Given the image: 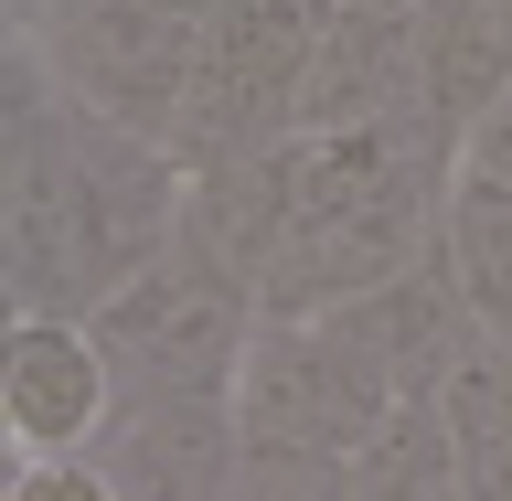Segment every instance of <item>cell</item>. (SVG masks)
Segmentation results:
<instances>
[{
  "mask_svg": "<svg viewBox=\"0 0 512 501\" xmlns=\"http://www.w3.org/2000/svg\"><path fill=\"white\" fill-rule=\"evenodd\" d=\"M192 214V171L160 139L96 118L11 43L0 64V288L11 320H96L150 278Z\"/></svg>",
  "mask_w": 512,
  "mask_h": 501,
  "instance_id": "1",
  "label": "cell"
},
{
  "mask_svg": "<svg viewBox=\"0 0 512 501\" xmlns=\"http://www.w3.org/2000/svg\"><path fill=\"white\" fill-rule=\"evenodd\" d=\"M256 331H267L256 288L192 235V214H182V235H171V256L150 278H128L96 310V342L118 363V395H235Z\"/></svg>",
  "mask_w": 512,
  "mask_h": 501,
  "instance_id": "4",
  "label": "cell"
},
{
  "mask_svg": "<svg viewBox=\"0 0 512 501\" xmlns=\"http://www.w3.org/2000/svg\"><path fill=\"white\" fill-rule=\"evenodd\" d=\"M96 459H107L118 501H235L246 416H235V395H128Z\"/></svg>",
  "mask_w": 512,
  "mask_h": 501,
  "instance_id": "8",
  "label": "cell"
},
{
  "mask_svg": "<svg viewBox=\"0 0 512 501\" xmlns=\"http://www.w3.org/2000/svg\"><path fill=\"white\" fill-rule=\"evenodd\" d=\"M118 363L96 320H11L0 331V438L11 459H96L118 427Z\"/></svg>",
  "mask_w": 512,
  "mask_h": 501,
  "instance_id": "6",
  "label": "cell"
},
{
  "mask_svg": "<svg viewBox=\"0 0 512 501\" xmlns=\"http://www.w3.org/2000/svg\"><path fill=\"white\" fill-rule=\"evenodd\" d=\"M459 182H491V192H512V86L491 96V118L470 128V150H459Z\"/></svg>",
  "mask_w": 512,
  "mask_h": 501,
  "instance_id": "13",
  "label": "cell"
},
{
  "mask_svg": "<svg viewBox=\"0 0 512 501\" xmlns=\"http://www.w3.org/2000/svg\"><path fill=\"white\" fill-rule=\"evenodd\" d=\"M438 256H448L459 310L480 320V342L512 352V192L459 182V192H448V235H438Z\"/></svg>",
  "mask_w": 512,
  "mask_h": 501,
  "instance_id": "9",
  "label": "cell"
},
{
  "mask_svg": "<svg viewBox=\"0 0 512 501\" xmlns=\"http://www.w3.org/2000/svg\"><path fill=\"white\" fill-rule=\"evenodd\" d=\"M438 406H448V448H459V501H512V352L480 342Z\"/></svg>",
  "mask_w": 512,
  "mask_h": 501,
  "instance_id": "10",
  "label": "cell"
},
{
  "mask_svg": "<svg viewBox=\"0 0 512 501\" xmlns=\"http://www.w3.org/2000/svg\"><path fill=\"white\" fill-rule=\"evenodd\" d=\"M352 128H427V0L331 11V43L299 96V139H352Z\"/></svg>",
  "mask_w": 512,
  "mask_h": 501,
  "instance_id": "7",
  "label": "cell"
},
{
  "mask_svg": "<svg viewBox=\"0 0 512 501\" xmlns=\"http://www.w3.org/2000/svg\"><path fill=\"white\" fill-rule=\"evenodd\" d=\"M203 32H214V11H192V0H11V43H22L75 107L139 128L160 150H171V128H182Z\"/></svg>",
  "mask_w": 512,
  "mask_h": 501,
  "instance_id": "3",
  "label": "cell"
},
{
  "mask_svg": "<svg viewBox=\"0 0 512 501\" xmlns=\"http://www.w3.org/2000/svg\"><path fill=\"white\" fill-rule=\"evenodd\" d=\"M0 501H118V480H107V459H11Z\"/></svg>",
  "mask_w": 512,
  "mask_h": 501,
  "instance_id": "12",
  "label": "cell"
},
{
  "mask_svg": "<svg viewBox=\"0 0 512 501\" xmlns=\"http://www.w3.org/2000/svg\"><path fill=\"white\" fill-rule=\"evenodd\" d=\"M331 11H374V0H331Z\"/></svg>",
  "mask_w": 512,
  "mask_h": 501,
  "instance_id": "14",
  "label": "cell"
},
{
  "mask_svg": "<svg viewBox=\"0 0 512 501\" xmlns=\"http://www.w3.org/2000/svg\"><path fill=\"white\" fill-rule=\"evenodd\" d=\"M235 501H374L352 459H299V448H246Z\"/></svg>",
  "mask_w": 512,
  "mask_h": 501,
  "instance_id": "11",
  "label": "cell"
},
{
  "mask_svg": "<svg viewBox=\"0 0 512 501\" xmlns=\"http://www.w3.org/2000/svg\"><path fill=\"white\" fill-rule=\"evenodd\" d=\"M320 43H331V0H224L214 32H203V64H192L171 160L203 182L224 160L299 139V96H310Z\"/></svg>",
  "mask_w": 512,
  "mask_h": 501,
  "instance_id": "5",
  "label": "cell"
},
{
  "mask_svg": "<svg viewBox=\"0 0 512 501\" xmlns=\"http://www.w3.org/2000/svg\"><path fill=\"white\" fill-rule=\"evenodd\" d=\"M406 406H427V395L384 352L363 299L331 310V320H267L256 352H246V374H235L246 448H299V459H363Z\"/></svg>",
  "mask_w": 512,
  "mask_h": 501,
  "instance_id": "2",
  "label": "cell"
}]
</instances>
